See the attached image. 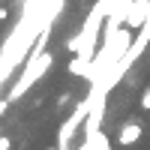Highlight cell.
Instances as JSON below:
<instances>
[{"label": "cell", "instance_id": "1", "mask_svg": "<svg viewBox=\"0 0 150 150\" xmlns=\"http://www.w3.org/2000/svg\"><path fill=\"white\" fill-rule=\"evenodd\" d=\"M66 0H42V3H24V12L18 24L12 27V33L6 36L3 48H0V87L6 81L15 78V69L27 60L33 42L39 39L42 30H51V24L60 18Z\"/></svg>", "mask_w": 150, "mask_h": 150}, {"label": "cell", "instance_id": "2", "mask_svg": "<svg viewBox=\"0 0 150 150\" xmlns=\"http://www.w3.org/2000/svg\"><path fill=\"white\" fill-rule=\"evenodd\" d=\"M48 33L51 30H42L39 33V39L33 42V48H30V54H27V60H24V69H21V75H15L12 78V87H9V102H18V99L27 93V90H33V84L42 78V75L51 69V63H54V57L45 51V42H48Z\"/></svg>", "mask_w": 150, "mask_h": 150}, {"label": "cell", "instance_id": "3", "mask_svg": "<svg viewBox=\"0 0 150 150\" xmlns=\"http://www.w3.org/2000/svg\"><path fill=\"white\" fill-rule=\"evenodd\" d=\"M147 15H150V0H132L129 15H126V27L129 30H138L141 24L147 21Z\"/></svg>", "mask_w": 150, "mask_h": 150}, {"label": "cell", "instance_id": "4", "mask_svg": "<svg viewBox=\"0 0 150 150\" xmlns=\"http://www.w3.org/2000/svg\"><path fill=\"white\" fill-rule=\"evenodd\" d=\"M144 135V126L141 123H135V120H129V123H123L120 126V132H117V141L123 144V147H129V144H135Z\"/></svg>", "mask_w": 150, "mask_h": 150}, {"label": "cell", "instance_id": "5", "mask_svg": "<svg viewBox=\"0 0 150 150\" xmlns=\"http://www.w3.org/2000/svg\"><path fill=\"white\" fill-rule=\"evenodd\" d=\"M78 150H111V141L102 129H96L93 135H84V141L78 144Z\"/></svg>", "mask_w": 150, "mask_h": 150}, {"label": "cell", "instance_id": "6", "mask_svg": "<svg viewBox=\"0 0 150 150\" xmlns=\"http://www.w3.org/2000/svg\"><path fill=\"white\" fill-rule=\"evenodd\" d=\"M138 105H141L144 111H150V87H147V90L141 93V102H138Z\"/></svg>", "mask_w": 150, "mask_h": 150}, {"label": "cell", "instance_id": "7", "mask_svg": "<svg viewBox=\"0 0 150 150\" xmlns=\"http://www.w3.org/2000/svg\"><path fill=\"white\" fill-rule=\"evenodd\" d=\"M12 147V138H9V135H0V150H9Z\"/></svg>", "mask_w": 150, "mask_h": 150}, {"label": "cell", "instance_id": "8", "mask_svg": "<svg viewBox=\"0 0 150 150\" xmlns=\"http://www.w3.org/2000/svg\"><path fill=\"white\" fill-rule=\"evenodd\" d=\"M48 150H57V147H48Z\"/></svg>", "mask_w": 150, "mask_h": 150}]
</instances>
